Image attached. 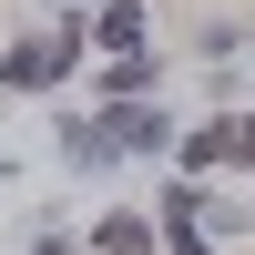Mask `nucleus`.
<instances>
[{"mask_svg":"<svg viewBox=\"0 0 255 255\" xmlns=\"http://www.w3.org/2000/svg\"><path fill=\"white\" fill-rule=\"evenodd\" d=\"M102 133H113L123 163H174L184 123H174V102H123V113H102Z\"/></svg>","mask_w":255,"mask_h":255,"instance_id":"nucleus-1","label":"nucleus"},{"mask_svg":"<svg viewBox=\"0 0 255 255\" xmlns=\"http://www.w3.org/2000/svg\"><path fill=\"white\" fill-rule=\"evenodd\" d=\"M123 102H163V51L92 61V72H82V113H123Z\"/></svg>","mask_w":255,"mask_h":255,"instance_id":"nucleus-2","label":"nucleus"},{"mask_svg":"<svg viewBox=\"0 0 255 255\" xmlns=\"http://www.w3.org/2000/svg\"><path fill=\"white\" fill-rule=\"evenodd\" d=\"M225 163H235V113H204V123H184V143H174V163H163V174H184V184H215Z\"/></svg>","mask_w":255,"mask_h":255,"instance_id":"nucleus-3","label":"nucleus"},{"mask_svg":"<svg viewBox=\"0 0 255 255\" xmlns=\"http://www.w3.org/2000/svg\"><path fill=\"white\" fill-rule=\"evenodd\" d=\"M51 153L61 163H72V174H113V133H102V113H82V102H61V113H51Z\"/></svg>","mask_w":255,"mask_h":255,"instance_id":"nucleus-4","label":"nucleus"},{"mask_svg":"<svg viewBox=\"0 0 255 255\" xmlns=\"http://www.w3.org/2000/svg\"><path fill=\"white\" fill-rule=\"evenodd\" d=\"M153 51V0H102L92 10V61H133Z\"/></svg>","mask_w":255,"mask_h":255,"instance_id":"nucleus-5","label":"nucleus"},{"mask_svg":"<svg viewBox=\"0 0 255 255\" xmlns=\"http://www.w3.org/2000/svg\"><path fill=\"white\" fill-rule=\"evenodd\" d=\"M82 255H153V204H102L82 225Z\"/></svg>","mask_w":255,"mask_h":255,"instance_id":"nucleus-6","label":"nucleus"},{"mask_svg":"<svg viewBox=\"0 0 255 255\" xmlns=\"http://www.w3.org/2000/svg\"><path fill=\"white\" fill-rule=\"evenodd\" d=\"M194 235L215 245V255L255 235V215H245V204H235V184H194Z\"/></svg>","mask_w":255,"mask_h":255,"instance_id":"nucleus-7","label":"nucleus"},{"mask_svg":"<svg viewBox=\"0 0 255 255\" xmlns=\"http://www.w3.org/2000/svg\"><path fill=\"white\" fill-rule=\"evenodd\" d=\"M194 61H204V72L255 61V51H245V20H235V10H204V20H194Z\"/></svg>","mask_w":255,"mask_h":255,"instance_id":"nucleus-8","label":"nucleus"},{"mask_svg":"<svg viewBox=\"0 0 255 255\" xmlns=\"http://www.w3.org/2000/svg\"><path fill=\"white\" fill-rule=\"evenodd\" d=\"M153 255H215V245H204L194 225H153Z\"/></svg>","mask_w":255,"mask_h":255,"instance_id":"nucleus-9","label":"nucleus"},{"mask_svg":"<svg viewBox=\"0 0 255 255\" xmlns=\"http://www.w3.org/2000/svg\"><path fill=\"white\" fill-rule=\"evenodd\" d=\"M225 174H255V102H235V163Z\"/></svg>","mask_w":255,"mask_h":255,"instance_id":"nucleus-10","label":"nucleus"},{"mask_svg":"<svg viewBox=\"0 0 255 255\" xmlns=\"http://www.w3.org/2000/svg\"><path fill=\"white\" fill-rule=\"evenodd\" d=\"M245 51H255V10H245Z\"/></svg>","mask_w":255,"mask_h":255,"instance_id":"nucleus-11","label":"nucleus"},{"mask_svg":"<svg viewBox=\"0 0 255 255\" xmlns=\"http://www.w3.org/2000/svg\"><path fill=\"white\" fill-rule=\"evenodd\" d=\"M0 184H10V153H0Z\"/></svg>","mask_w":255,"mask_h":255,"instance_id":"nucleus-12","label":"nucleus"},{"mask_svg":"<svg viewBox=\"0 0 255 255\" xmlns=\"http://www.w3.org/2000/svg\"><path fill=\"white\" fill-rule=\"evenodd\" d=\"M82 10H102V0H82Z\"/></svg>","mask_w":255,"mask_h":255,"instance_id":"nucleus-13","label":"nucleus"}]
</instances>
